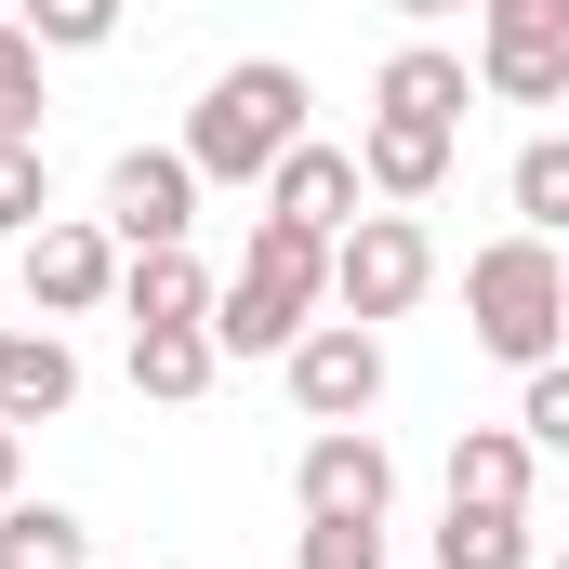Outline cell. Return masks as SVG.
I'll return each mask as SVG.
<instances>
[{
    "label": "cell",
    "mask_w": 569,
    "mask_h": 569,
    "mask_svg": "<svg viewBox=\"0 0 569 569\" xmlns=\"http://www.w3.org/2000/svg\"><path fill=\"white\" fill-rule=\"evenodd\" d=\"M318 305H331V239H305V226H252V252L212 279V345L226 358H291L305 331H318Z\"/></svg>",
    "instance_id": "1"
},
{
    "label": "cell",
    "mask_w": 569,
    "mask_h": 569,
    "mask_svg": "<svg viewBox=\"0 0 569 569\" xmlns=\"http://www.w3.org/2000/svg\"><path fill=\"white\" fill-rule=\"evenodd\" d=\"M463 331L503 358V371H543V358H569V266L557 239H490L477 266H463Z\"/></svg>",
    "instance_id": "2"
},
{
    "label": "cell",
    "mask_w": 569,
    "mask_h": 569,
    "mask_svg": "<svg viewBox=\"0 0 569 569\" xmlns=\"http://www.w3.org/2000/svg\"><path fill=\"white\" fill-rule=\"evenodd\" d=\"M291 146H305V67H279V53L226 67V80L186 107V159H199V186H252V172H279Z\"/></svg>",
    "instance_id": "3"
},
{
    "label": "cell",
    "mask_w": 569,
    "mask_h": 569,
    "mask_svg": "<svg viewBox=\"0 0 569 569\" xmlns=\"http://www.w3.org/2000/svg\"><path fill=\"white\" fill-rule=\"evenodd\" d=\"M425 279H437V239H425V212H358L345 239H331V305L345 318H411L425 305Z\"/></svg>",
    "instance_id": "4"
},
{
    "label": "cell",
    "mask_w": 569,
    "mask_h": 569,
    "mask_svg": "<svg viewBox=\"0 0 569 569\" xmlns=\"http://www.w3.org/2000/svg\"><path fill=\"white\" fill-rule=\"evenodd\" d=\"M13 279H27L40 318H93V305L120 291V226H80V212L27 226V239H13Z\"/></svg>",
    "instance_id": "5"
},
{
    "label": "cell",
    "mask_w": 569,
    "mask_h": 569,
    "mask_svg": "<svg viewBox=\"0 0 569 569\" xmlns=\"http://www.w3.org/2000/svg\"><path fill=\"white\" fill-rule=\"evenodd\" d=\"M385 398V331L371 318H318L305 345H291V411L305 425H358Z\"/></svg>",
    "instance_id": "6"
},
{
    "label": "cell",
    "mask_w": 569,
    "mask_h": 569,
    "mask_svg": "<svg viewBox=\"0 0 569 569\" xmlns=\"http://www.w3.org/2000/svg\"><path fill=\"white\" fill-rule=\"evenodd\" d=\"M107 226H120V252L186 239V226H199V159H186V146H120V159H107Z\"/></svg>",
    "instance_id": "7"
},
{
    "label": "cell",
    "mask_w": 569,
    "mask_h": 569,
    "mask_svg": "<svg viewBox=\"0 0 569 569\" xmlns=\"http://www.w3.org/2000/svg\"><path fill=\"white\" fill-rule=\"evenodd\" d=\"M305 517H371L385 530V503H398V463H385V437H358V425H318L305 437Z\"/></svg>",
    "instance_id": "8"
},
{
    "label": "cell",
    "mask_w": 569,
    "mask_h": 569,
    "mask_svg": "<svg viewBox=\"0 0 569 569\" xmlns=\"http://www.w3.org/2000/svg\"><path fill=\"white\" fill-rule=\"evenodd\" d=\"M358 186H371V172H358V146H291L279 172H266V212H279V226H305V239H345V226H358Z\"/></svg>",
    "instance_id": "9"
},
{
    "label": "cell",
    "mask_w": 569,
    "mask_h": 569,
    "mask_svg": "<svg viewBox=\"0 0 569 569\" xmlns=\"http://www.w3.org/2000/svg\"><path fill=\"white\" fill-rule=\"evenodd\" d=\"M120 318H133V331H172V318H212V266H199L186 239H159V252H133V266H120Z\"/></svg>",
    "instance_id": "10"
},
{
    "label": "cell",
    "mask_w": 569,
    "mask_h": 569,
    "mask_svg": "<svg viewBox=\"0 0 569 569\" xmlns=\"http://www.w3.org/2000/svg\"><path fill=\"white\" fill-rule=\"evenodd\" d=\"M371 107L385 120H437V133H463V107H477V80H463V53H437V40H411L385 80H371Z\"/></svg>",
    "instance_id": "11"
},
{
    "label": "cell",
    "mask_w": 569,
    "mask_h": 569,
    "mask_svg": "<svg viewBox=\"0 0 569 569\" xmlns=\"http://www.w3.org/2000/svg\"><path fill=\"white\" fill-rule=\"evenodd\" d=\"M212 371H226L212 318H172V331H133V398H159V411H186V398H199Z\"/></svg>",
    "instance_id": "12"
},
{
    "label": "cell",
    "mask_w": 569,
    "mask_h": 569,
    "mask_svg": "<svg viewBox=\"0 0 569 569\" xmlns=\"http://www.w3.org/2000/svg\"><path fill=\"white\" fill-rule=\"evenodd\" d=\"M358 172H371L385 199H437V186H450V133H437V120H371V133H358Z\"/></svg>",
    "instance_id": "13"
},
{
    "label": "cell",
    "mask_w": 569,
    "mask_h": 569,
    "mask_svg": "<svg viewBox=\"0 0 569 569\" xmlns=\"http://www.w3.org/2000/svg\"><path fill=\"white\" fill-rule=\"evenodd\" d=\"M530 463H543V450L517 425H463L450 437V503H530Z\"/></svg>",
    "instance_id": "14"
},
{
    "label": "cell",
    "mask_w": 569,
    "mask_h": 569,
    "mask_svg": "<svg viewBox=\"0 0 569 569\" xmlns=\"http://www.w3.org/2000/svg\"><path fill=\"white\" fill-rule=\"evenodd\" d=\"M67 398H80V358H67L53 331H13V345H0V411H13V425H53Z\"/></svg>",
    "instance_id": "15"
},
{
    "label": "cell",
    "mask_w": 569,
    "mask_h": 569,
    "mask_svg": "<svg viewBox=\"0 0 569 569\" xmlns=\"http://www.w3.org/2000/svg\"><path fill=\"white\" fill-rule=\"evenodd\" d=\"M437 569H530V503H450Z\"/></svg>",
    "instance_id": "16"
},
{
    "label": "cell",
    "mask_w": 569,
    "mask_h": 569,
    "mask_svg": "<svg viewBox=\"0 0 569 569\" xmlns=\"http://www.w3.org/2000/svg\"><path fill=\"white\" fill-rule=\"evenodd\" d=\"M0 569H93V530L67 517V503H0Z\"/></svg>",
    "instance_id": "17"
},
{
    "label": "cell",
    "mask_w": 569,
    "mask_h": 569,
    "mask_svg": "<svg viewBox=\"0 0 569 569\" xmlns=\"http://www.w3.org/2000/svg\"><path fill=\"white\" fill-rule=\"evenodd\" d=\"M477 80L503 107H557L569 93V40H477Z\"/></svg>",
    "instance_id": "18"
},
{
    "label": "cell",
    "mask_w": 569,
    "mask_h": 569,
    "mask_svg": "<svg viewBox=\"0 0 569 569\" xmlns=\"http://www.w3.org/2000/svg\"><path fill=\"white\" fill-rule=\"evenodd\" d=\"M517 212H530V239H569V133L517 146Z\"/></svg>",
    "instance_id": "19"
},
{
    "label": "cell",
    "mask_w": 569,
    "mask_h": 569,
    "mask_svg": "<svg viewBox=\"0 0 569 569\" xmlns=\"http://www.w3.org/2000/svg\"><path fill=\"white\" fill-rule=\"evenodd\" d=\"M13 27H27L40 53H93V40H120V0H27Z\"/></svg>",
    "instance_id": "20"
},
{
    "label": "cell",
    "mask_w": 569,
    "mask_h": 569,
    "mask_svg": "<svg viewBox=\"0 0 569 569\" xmlns=\"http://www.w3.org/2000/svg\"><path fill=\"white\" fill-rule=\"evenodd\" d=\"M27 226H53V172L27 133H0V239H27Z\"/></svg>",
    "instance_id": "21"
},
{
    "label": "cell",
    "mask_w": 569,
    "mask_h": 569,
    "mask_svg": "<svg viewBox=\"0 0 569 569\" xmlns=\"http://www.w3.org/2000/svg\"><path fill=\"white\" fill-rule=\"evenodd\" d=\"M40 107H53V93H40V40H27V27H0V133L40 146Z\"/></svg>",
    "instance_id": "22"
},
{
    "label": "cell",
    "mask_w": 569,
    "mask_h": 569,
    "mask_svg": "<svg viewBox=\"0 0 569 569\" xmlns=\"http://www.w3.org/2000/svg\"><path fill=\"white\" fill-rule=\"evenodd\" d=\"M517 437L569 463V358H543V371H530V398H517Z\"/></svg>",
    "instance_id": "23"
},
{
    "label": "cell",
    "mask_w": 569,
    "mask_h": 569,
    "mask_svg": "<svg viewBox=\"0 0 569 569\" xmlns=\"http://www.w3.org/2000/svg\"><path fill=\"white\" fill-rule=\"evenodd\" d=\"M305 569H385V530L371 517H305Z\"/></svg>",
    "instance_id": "24"
},
{
    "label": "cell",
    "mask_w": 569,
    "mask_h": 569,
    "mask_svg": "<svg viewBox=\"0 0 569 569\" xmlns=\"http://www.w3.org/2000/svg\"><path fill=\"white\" fill-rule=\"evenodd\" d=\"M13 463H27V425L0 411V503H13Z\"/></svg>",
    "instance_id": "25"
},
{
    "label": "cell",
    "mask_w": 569,
    "mask_h": 569,
    "mask_svg": "<svg viewBox=\"0 0 569 569\" xmlns=\"http://www.w3.org/2000/svg\"><path fill=\"white\" fill-rule=\"evenodd\" d=\"M385 13H450V0H385Z\"/></svg>",
    "instance_id": "26"
},
{
    "label": "cell",
    "mask_w": 569,
    "mask_h": 569,
    "mask_svg": "<svg viewBox=\"0 0 569 569\" xmlns=\"http://www.w3.org/2000/svg\"><path fill=\"white\" fill-rule=\"evenodd\" d=\"M0 345H13V331H0Z\"/></svg>",
    "instance_id": "27"
},
{
    "label": "cell",
    "mask_w": 569,
    "mask_h": 569,
    "mask_svg": "<svg viewBox=\"0 0 569 569\" xmlns=\"http://www.w3.org/2000/svg\"><path fill=\"white\" fill-rule=\"evenodd\" d=\"M557 569H569V557H557Z\"/></svg>",
    "instance_id": "28"
}]
</instances>
